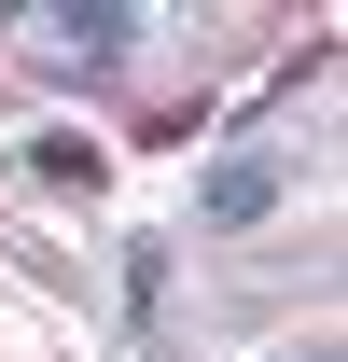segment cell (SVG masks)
Returning <instances> with one entry per match:
<instances>
[{"label": "cell", "instance_id": "5", "mask_svg": "<svg viewBox=\"0 0 348 362\" xmlns=\"http://www.w3.org/2000/svg\"><path fill=\"white\" fill-rule=\"evenodd\" d=\"M306 362H335V349H306Z\"/></svg>", "mask_w": 348, "mask_h": 362}, {"label": "cell", "instance_id": "2", "mask_svg": "<svg viewBox=\"0 0 348 362\" xmlns=\"http://www.w3.org/2000/svg\"><path fill=\"white\" fill-rule=\"evenodd\" d=\"M28 28H42V42H70L84 70H112V56H126L153 14H126V0H70V14H28Z\"/></svg>", "mask_w": 348, "mask_h": 362}, {"label": "cell", "instance_id": "1", "mask_svg": "<svg viewBox=\"0 0 348 362\" xmlns=\"http://www.w3.org/2000/svg\"><path fill=\"white\" fill-rule=\"evenodd\" d=\"M279 195H293V168H279V153H223V168L195 181V223H223V237H237V223H265Z\"/></svg>", "mask_w": 348, "mask_h": 362}, {"label": "cell", "instance_id": "4", "mask_svg": "<svg viewBox=\"0 0 348 362\" xmlns=\"http://www.w3.org/2000/svg\"><path fill=\"white\" fill-rule=\"evenodd\" d=\"M126 307H139V334H168V237L126 251Z\"/></svg>", "mask_w": 348, "mask_h": 362}, {"label": "cell", "instance_id": "3", "mask_svg": "<svg viewBox=\"0 0 348 362\" xmlns=\"http://www.w3.org/2000/svg\"><path fill=\"white\" fill-rule=\"evenodd\" d=\"M98 168H112V153H98V139H28V181H42V195H98Z\"/></svg>", "mask_w": 348, "mask_h": 362}]
</instances>
